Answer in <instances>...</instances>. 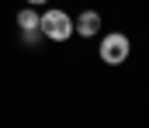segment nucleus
<instances>
[{"mask_svg": "<svg viewBox=\"0 0 149 128\" xmlns=\"http://www.w3.org/2000/svg\"><path fill=\"white\" fill-rule=\"evenodd\" d=\"M38 31L45 35V38H52V42H66L73 31V17L66 14V10H59V7H49L42 17H38Z\"/></svg>", "mask_w": 149, "mask_h": 128, "instance_id": "obj_1", "label": "nucleus"}, {"mask_svg": "<svg viewBox=\"0 0 149 128\" xmlns=\"http://www.w3.org/2000/svg\"><path fill=\"white\" fill-rule=\"evenodd\" d=\"M128 52H132V42H128V35H121V31H108L101 45H97V55L108 62V66H121L125 59H128Z\"/></svg>", "mask_w": 149, "mask_h": 128, "instance_id": "obj_2", "label": "nucleus"}, {"mask_svg": "<svg viewBox=\"0 0 149 128\" xmlns=\"http://www.w3.org/2000/svg\"><path fill=\"white\" fill-rule=\"evenodd\" d=\"M73 31L83 35V38H94V35L101 31V14H97V10H83V14L73 21Z\"/></svg>", "mask_w": 149, "mask_h": 128, "instance_id": "obj_3", "label": "nucleus"}, {"mask_svg": "<svg viewBox=\"0 0 149 128\" xmlns=\"http://www.w3.org/2000/svg\"><path fill=\"white\" fill-rule=\"evenodd\" d=\"M38 17H42V14H38L35 7H24V10H17V28H21L24 35H35V31H38Z\"/></svg>", "mask_w": 149, "mask_h": 128, "instance_id": "obj_4", "label": "nucleus"}, {"mask_svg": "<svg viewBox=\"0 0 149 128\" xmlns=\"http://www.w3.org/2000/svg\"><path fill=\"white\" fill-rule=\"evenodd\" d=\"M24 3H28V7H42L45 0H24Z\"/></svg>", "mask_w": 149, "mask_h": 128, "instance_id": "obj_5", "label": "nucleus"}]
</instances>
